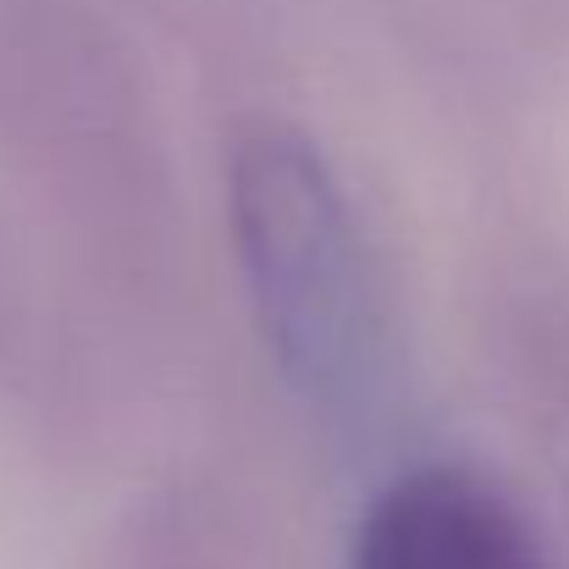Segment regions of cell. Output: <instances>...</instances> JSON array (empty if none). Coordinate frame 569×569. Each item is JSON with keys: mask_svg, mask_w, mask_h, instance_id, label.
<instances>
[{"mask_svg": "<svg viewBox=\"0 0 569 569\" xmlns=\"http://www.w3.org/2000/svg\"><path fill=\"white\" fill-rule=\"evenodd\" d=\"M227 221L266 349L305 392L360 377L371 343V277L349 189L293 122H260L232 144Z\"/></svg>", "mask_w": 569, "mask_h": 569, "instance_id": "cell-1", "label": "cell"}, {"mask_svg": "<svg viewBox=\"0 0 569 569\" xmlns=\"http://www.w3.org/2000/svg\"><path fill=\"white\" fill-rule=\"evenodd\" d=\"M355 569H553L537 520L487 476L420 465L381 487L355 531Z\"/></svg>", "mask_w": 569, "mask_h": 569, "instance_id": "cell-2", "label": "cell"}]
</instances>
